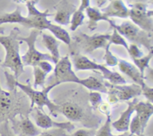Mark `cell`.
<instances>
[{
	"label": "cell",
	"mask_w": 153,
	"mask_h": 136,
	"mask_svg": "<svg viewBox=\"0 0 153 136\" xmlns=\"http://www.w3.org/2000/svg\"><path fill=\"white\" fill-rule=\"evenodd\" d=\"M102 12L108 18H127L129 16V9L123 0H111L108 5L103 8Z\"/></svg>",
	"instance_id": "2e32d148"
},
{
	"label": "cell",
	"mask_w": 153,
	"mask_h": 136,
	"mask_svg": "<svg viewBox=\"0 0 153 136\" xmlns=\"http://www.w3.org/2000/svg\"><path fill=\"white\" fill-rule=\"evenodd\" d=\"M82 79L76 76L72 67V63L68 55L60 58L54 68V75L51 85L54 87L62 83H76L81 85Z\"/></svg>",
	"instance_id": "9c48e42d"
},
{
	"label": "cell",
	"mask_w": 153,
	"mask_h": 136,
	"mask_svg": "<svg viewBox=\"0 0 153 136\" xmlns=\"http://www.w3.org/2000/svg\"><path fill=\"white\" fill-rule=\"evenodd\" d=\"M0 136H16L10 128L9 121L0 123Z\"/></svg>",
	"instance_id": "1f68e13d"
},
{
	"label": "cell",
	"mask_w": 153,
	"mask_h": 136,
	"mask_svg": "<svg viewBox=\"0 0 153 136\" xmlns=\"http://www.w3.org/2000/svg\"><path fill=\"white\" fill-rule=\"evenodd\" d=\"M107 118H106L105 123L103 124L102 126L96 132L95 136H112L111 133V116L109 113L106 114Z\"/></svg>",
	"instance_id": "83f0119b"
},
{
	"label": "cell",
	"mask_w": 153,
	"mask_h": 136,
	"mask_svg": "<svg viewBox=\"0 0 153 136\" xmlns=\"http://www.w3.org/2000/svg\"><path fill=\"white\" fill-rule=\"evenodd\" d=\"M112 136H133V135H131L129 132H125L123 134L118 135H112Z\"/></svg>",
	"instance_id": "f35d334b"
},
{
	"label": "cell",
	"mask_w": 153,
	"mask_h": 136,
	"mask_svg": "<svg viewBox=\"0 0 153 136\" xmlns=\"http://www.w3.org/2000/svg\"><path fill=\"white\" fill-rule=\"evenodd\" d=\"M59 113L65 116L70 121L82 123L87 128L97 129L101 123V118L91 111H87L74 102H65L58 105Z\"/></svg>",
	"instance_id": "277c9868"
},
{
	"label": "cell",
	"mask_w": 153,
	"mask_h": 136,
	"mask_svg": "<svg viewBox=\"0 0 153 136\" xmlns=\"http://www.w3.org/2000/svg\"><path fill=\"white\" fill-rule=\"evenodd\" d=\"M35 1L31 0L27 2V7L28 10V15L27 17L30 21V28L37 29L39 31L47 29V27L51 23L47 19L49 16L48 10L44 12H41L37 10L35 7Z\"/></svg>",
	"instance_id": "5bb4252c"
},
{
	"label": "cell",
	"mask_w": 153,
	"mask_h": 136,
	"mask_svg": "<svg viewBox=\"0 0 153 136\" xmlns=\"http://www.w3.org/2000/svg\"><path fill=\"white\" fill-rule=\"evenodd\" d=\"M85 19L84 12L76 10L72 14L71 20H70V29L71 31H76L81 25L83 24Z\"/></svg>",
	"instance_id": "4316f807"
},
{
	"label": "cell",
	"mask_w": 153,
	"mask_h": 136,
	"mask_svg": "<svg viewBox=\"0 0 153 136\" xmlns=\"http://www.w3.org/2000/svg\"><path fill=\"white\" fill-rule=\"evenodd\" d=\"M134 111L138 117L143 131L147 126L148 122L153 114V105L149 102H137L134 107Z\"/></svg>",
	"instance_id": "ac0fdd59"
},
{
	"label": "cell",
	"mask_w": 153,
	"mask_h": 136,
	"mask_svg": "<svg viewBox=\"0 0 153 136\" xmlns=\"http://www.w3.org/2000/svg\"><path fill=\"white\" fill-rule=\"evenodd\" d=\"M4 23H19L23 26L30 28V21L27 16L22 15V10L19 7L11 13H4L0 15V25Z\"/></svg>",
	"instance_id": "d6986e66"
},
{
	"label": "cell",
	"mask_w": 153,
	"mask_h": 136,
	"mask_svg": "<svg viewBox=\"0 0 153 136\" xmlns=\"http://www.w3.org/2000/svg\"><path fill=\"white\" fill-rule=\"evenodd\" d=\"M75 11V7L63 1L58 6V9L54 16V20L62 25H67L70 22V17Z\"/></svg>",
	"instance_id": "ffe728a7"
},
{
	"label": "cell",
	"mask_w": 153,
	"mask_h": 136,
	"mask_svg": "<svg viewBox=\"0 0 153 136\" xmlns=\"http://www.w3.org/2000/svg\"><path fill=\"white\" fill-rule=\"evenodd\" d=\"M128 50V54L131 56V59H134V58H138L140 57L143 56V53L140 49L139 48V46L137 45L134 44V43H131L129 45V46L127 49Z\"/></svg>",
	"instance_id": "d6a6232c"
},
{
	"label": "cell",
	"mask_w": 153,
	"mask_h": 136,
	"mask_svg": "<svg viewBox=\"0 0 153 136\" xmlns=\"http://www.w3.org/2000/svg\"><path fill=\"white\" fill-rule=\"evenodd\" d=\"M152 50L149 51V54L144 56H142L138 58H134L133 62H134V65L139 70L142 75L144 76V72L146 69L149 68V62L152 58Z\"/></svg>",
	"instance_id": "484cf974"
},
{
	"label": "cell",
	"mask_w": 153,
	"mask_h": 136,
	"mask_svg": "<svg viewBox=\"0 0 153 136\" xmlns=\"http://www.w3.org/2000/svg\"><path fill=\"white\" fill-rule=\"evenodd\" d=\"M111 26L116 29L123 37L137 46H143L149 51L152 50V34L140 29L133 22L126 21L120 25L114 22Z\"/></svg>",
	"instance_id": "8992f818"
},
{
	"label": "cell",
	"mask_w": 153,
	"mask_h": 136,
	"mask_svg": "<svg viewBox=\"0 0 153 136\" xmlns=\"http://www.w3.org/2000/svg\"><path fill=\"white\" fill-rule=\"evenodd\" d=\"M129 16L133 23L140 29L152 34L153 28L152 10L147 9L146 4L136 3L129 4Z\"/></svg>",
	"instance_id": "30bf717a"
},
{
	"label": "cell",
	"mask_w": 153,
	"mask_h": 136,
	"mask_svg": "<svg viewBox=\"0 0 153 136\" xmlns=\"http://www.w3.org/2000/svg\"><path fill=\"white\" fill-rule=\"evenodd\" d=\"M90 6V0H81V4L79 8L77 9L79 11L84 12V10H86L87 7Z\"/></svg>",
	"instance_id": "8d00e7d4"
},
{
	"label": "cell",
	"mask_w": 153,
	"mask_h": 136,
	"mask_svg": "<svg viewBox=\"0 0 153 136\" xmlns=\"http://www.w3.org/2000/svg\"><path fill=\"white\" fill-rule=\"evenodd\" d=\"M89 102L91 103V108L94 110H97L102 103L101 94L98 91H91L89 93Z\"/></svg>",
	"instance_id": "f546056e"
},
{
	"label": "cell",
	"mask_w": 153,
	"mask_h": 136,
	"mask_svg": "<svg viewBox=\"0 0 153 136\" xmlns=\"http://www.w3.org/2000/svg\"><path fill=\"white\" fill-rule=\"evenodd\" d=\"M137 102L138 100L135 98L131 101L128 102L127 109L123 112H122L119 119L111 123V126L117 131L120 132H125L128 131L131 115L134 112V107Z\"/></svg>",
	"instance_id": "9a60e30c"
},
{
	"label": "cell",
	"mask_w": 153,
	"mask_h": 136,
	"mask_svg": "<svg viewBox=\"0 0 153 136\" xmlns=\"http://www.w3.org/2000/svg\"><path fill=\"white\" fill-rule=\"evenodd\" d=\"M42 42L45 47L50 52V55L54 58L55 61V64L60 59L59 52V42L57 40L55 37L49 34L43 33L42 34Z\"/></svg>",
	"instance_id": "7402d4cb"
},
{
	"label": "cell",
	"mask_w": 153,
	"mask_h": 136,
	"mask_svg": "<svg viewBox=\"0 0 153 136\" xmlns=\"http://www.w3.org/2000/svg\"><path fill=\"white\" fill-rule=\"evenodd\" d=\"M81 85L91 90V91H98L104 94H107L108 92L104 82L94 76H89L86 79H82Z\"/></svg>",
	"instance_id": "603a6c76"
},
{
	"label": "cell",
	"mask_w": 153,
	"mask_h": 136,
	"mask_svg": "<svg viewBox=\"0 0 153 136\" xmlns=\"http://www.w3.org/2000/svg\"><path fill=\"white\" fill-rule=\"evenodd\" d=\"M9 123L16 136H37L42 132L28 116L17 115L10 119Z\"/></svg>",
	"instance_id": "4fadbf2b"
},
{
	"label": "cell",
	"mask_w": 153,
	"mask_h": 136,
	"mask_svg": "<svg viewBox=\"0 0 153 136\" xmlns=\"http://www.w3.org/2000/svg\"><path fill=\"white\" fill-rule=\"evenodd\" d=\"M26 95L16 90V87L2 89L0 83V123L9 121L17 115L28 116L31 111Z\"/></svg>",
	"instance_id": "6da1fadb"
},
{
	"label": "cell",
	"mask_w": 153,
	"mask_h": 136,
	"mask_svg": "<svg viewBox=\"0 0 153 136\" xmlns=\"http://www.w3.org/2000/svg\"><path fill=\"white\" fill-rule=\"evenodd\" d=\"M128 2L129 4H136V3H143V4H146L148 1H151V0H126Z\"/></svg>",
	"instance_id": "74e56055"
},
{
	"label": "cell",
	"mask_w": 153,
	"mask_h": 136,
	"mask_svg": "<svg viewBox=\"0 0 153 136\" xmlns=\"http://www.w3.org/2000/svg\"><path fill=\"white\" fill-rule=\"evenodd\" d=\"M67 132L62 129H49L37 136H66Z\"/></svg>",
	"instance_id": "e575fe53"
},
{
	"label": "cell",
	"mask_w": 153,
	"mask_h": 136,
	"mask_svg": "<svg viewBox=\"0 0 153 136\" xmlns=\"http://www.w3.org/2000/svg\"><path fill=\"white\" fill-rule=\"evenodd\" d=\"M4 32V28L0 25V35H3Z\"/></svg>",
	"instance_id": "ab89813d"
},
{
	"label": "cell",
	"mask_w": 153,
	"mask_h": 136,
	"mask_svg": "<svg viewBox=\"0 0 153 136\" xmlns=\"http://www.w3.org/2000/svg\"><path fill=\"white\" fill-rule=\"evenodd\" d=\"M96 132V129H79L70 135H67L66 136H95Z\"/></svg>",
	"instance_id": "836d02e7"
},
{
	"label": "cell",
	"mask_w": 153,
	"mask_h": 136,
	"mask_svg": "<svg viewBox=\"0 0 153 136\" xmlns=\"http://www.w3.org/2000/svg\"><path fill=\"white\" fill-rule=\"evenodd\" d=\"M71 56L73 60L75 69L76 70H96L100 71L104 79H107L113 85H125L126 81L120 73L111 71L108 68L102 64H97L91 61L87 57L72 52Z\"/></svg>",
	"instance_id": "5b68a950"
},
{
	"label": "cell",
	"mask_w": 153,
	"mask_h": 136,
	"mask_svg": "<svg viewBox=\"0 0 153 136\" xmlns=\"http://www.w3.org/2000/svg\"><path fill=\"white\" fill-rule=\"evenodd\" d=\"M109 34H94L89 36L80 34L76 37V40L81 49L85 53H92L98 49H105L109 43Z\"/></svg>",
	"instance_id": "7c38bea8"
},
{
	"label": "cell",
	"mask_w": 153,
	"mask_h": 136,
	"mask_svg": "<svg viewBox=\"0 0 153 136\" xmlns=\"http://www.w3.org/2000/svg\"><path fill=\"white\" fill-rule=\"evenodd\" d=\"M86 13L89 19L88 22V28L91 31H94L97 28V23L98 22L102 20L106 21L108 22L111 25L114 23V21L110 19L108 16H106L102 11H100L97 7H92L89 6L86 8Z\"/></svg>",
	"instance_id": "44dd1931"
},
{
	"label": "cell",
	"mask_w": 153,
	"mask_h": 136,
	"mask_svg": "<svg viewBox=\"0 0 153 136\" xmlns=\"http://www.w3.org/2000/svg\"><path fill=\"white\" fill-rule=\"evenodd\" d=\"M104 84L107 88L108 100L110 104H114L120 101H128L141 94V88L136 84L113 85L107 81Z\"/></svg>",
	"instance_id": "ba28073f"
},
{
	"label": "cell",
	"mask_w": 153,
	"mask_h": 136,
	"mask_svg": "<svg viewBox=\"0 0 153 136\" xmlns=\"http://www.w3.org/2000/svg\"><path fill=\"white\" fill-rule=\"evenodd\" d=\"M133 136H145V135L143 134H141V135H133Z\"/></svg>",
	"instance_id": "60d3db41"
},
{
	"label": "cell",
	"mask_w": 153,
	"mask_h": 136,
	"mask_svg": "<svg viewBox=\"0 0 153 136\" xmlns=\"http://www.w3.org/2000/svg\"><path fill=\"white\" fill-rule=\"evenodd\" d=\"M4 74H5L7 86L9 88L16 87V88H19L21 91H22L26 95V97L29 98L30 101H31V103H30L31 108L36 106L40 110L43 111V107L46 106L52 116L55 117H58V113H59L58 105L55 104L52 100H50L49 96H48L49 91H52L55 88L53 85H49V86L43 88L42 91H37V90L33 88L29 83L22 84L17 82L14 76H12L11 74H9L7 71H4Z\"/></svg>",
	"instance_id": "7a4b0ae2"
},
{
	"label": "cell",
	"mask_w": 153,
	"mask_h": 136,
	"mask_svg": "<svg viewBox=\"0 0 153 136\" xmlns=\"http://www.w3.org/2000/svg\"><path fill=\"white\" fill-rule=\"evenodd\" d=\"M47 30H49L50 32L53 34L55 38H58V40H61L65 44L70 45L71 43V37H70L69 33L60 25H55L51 22L49 26L47 27Z\"/></svg>",
	"instance_id": "cb8c5ba5"
},
{
	"label": "cell",
	"mask_w": 153,
	"mask_h": 136,
	"mask_svg": "<svg viewBox=\"0 0 153 136\" xmlns=\"http://www.w3.org/2000/svg\"><path fill=\"white\" fill-rule=\"evenodd\" d=\"M34 88L37 90L38 87L44 88L46 78L49 73L39 66H34Z\"/></svg>",
	"instance_id": "d4e9b609"
},
{
	"label": "cell",
	"mask_w": 153,
	"mask_h": 136,
	"mask_svg": "<svg viewBox=\"0 0 153 136\" xmlns=\"http://www.w3.org/2000/svg\"><path fill=\"white\" fill-rule=\"evenodd\" d=\"M118 67H119L120 70L123 73L128 76L131 80L134 81L136 85L142 87L146 84L144 82V76L140 73L138 69L132 64L125 60L120 59L118 60Z\"/></svg>",
	"instance_id": "e0dca14e"
},
{
	"label": "cell",
	"mask_w": 153,
	"mask_h": 136,
	"mask_svg": "<svg viewBox=\"0 0 153 136\" xmlns=\"http://www.w3.org/2000/svg\"><path fill=\"white\" fill-rule=\"evenodd\" d=\"M141 88V94L147 99V101L152 103L153 102V88L152 87L148 86L146 84H145Z\"/></svg>",
	"instance_id": "d590c367"
},
{
	"label": "cell",
	"mask_w": 153,
	"mask_h": 136,
	"mask_svg": "<svg viewBox=\"0 0 153 136\" xmlns=\"http://www.w3.org/2000/svg\"><path fill=\"white\" fill-rule=\"evenodd\" d=\"M30 114L34 119L36 126L38 128L49 129H62L66 132H72L75 129L74 124L71 122H57L53 120L49 115L36 106L31 108Z\"/></svg>",
	"instance_id": "8fae6325"
},
{
	"label": "cell",
	"mask_w": 153,
	"mask_h": 136,
	"mask_svg": "<svg viewBox=\"0 0 153 136\" xmlns=\"http://www.w3.org/2000/svg\"><path fill=\"white\" fill-rule=\"evenodd\" d=\"M109 43L110 44H114V45H120V46H123L128 49V45L127 42L126 41L125 38L117 31L116 29L114 28L113 33L110 34V37H109Z\"/></svg>",
	"instance_id": "f1b7e54d"
},
{
	"label": "cell",
	"mask_w": 153,
	"mask_h": 136,
	"mask_svg": "<svg viewBox=\"0 0 153 136\" xmlns=\"http://www.w3.org/2000/svg\"><path fill=\"white\" fill-rule=\"evenodd\" d=\"M19 33L20 31L16 27L10 31L8 35H0V44L5 50L2 67L10 69L14 74L13 76L16 79L24 72V66L19 55Z\"/></svg>",
	"instance_id": "3957f363"
},
{
	"label": "cell",
	"mask_w": 153,
	"mask_h": 136,
	"mask_svg": "<svg viewBox=\"0 0 153 136\" xmlns=\"http://www.w3.org/2000/svg\"><path fill=\"white\" fill-rule=\"evenodd\" d=\"M40 34V31L37 29H32L30 31L29 35L27 37H19V40L25 42L28 46L27 52L21 57L23 66H34L37 65L40 61H47L55 64V61L50 54L42 53L36 48V41Z\"/></svg>",
	"instance_id": "52a82bcc"
},
{
	"label": "cell",
	"mask_w": 153,
	"mask_h": 136,
	"mask_svg": "<svg viewBox=\"0 0 153 136\" xmlns=\"http://www.w3.org/2000/svg\"><path fill=\"white\" fill-rule=\"evenodd\" d=\"M110 46L111 44H108L105 48V53L104 55V61H105V64L109 67H114L118 64V59L111 53V52L110 51Z\"/></svg>",
	"instance_id": "4dcf8cb0"
}]
</instances>
